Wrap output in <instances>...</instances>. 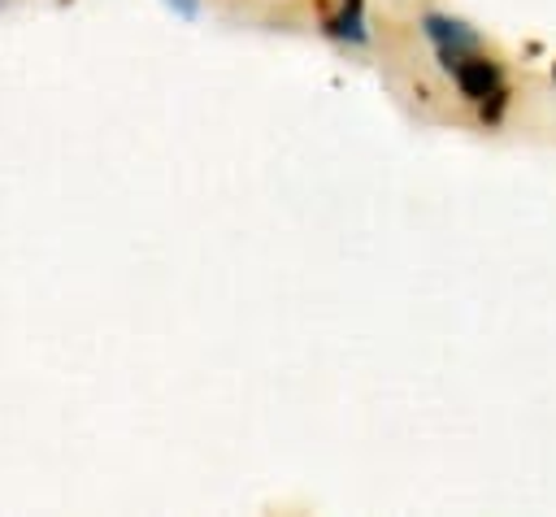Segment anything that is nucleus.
I'll list each match as a JSON object with an SVG mask.
<instances>
[{"label":"nucleus","mask_w":556,"mask_h":517,"mask_svg":"<svg viewBox=\"0 0 556 517\" xmlns=\"http://www.w3.org/2000/svg\"><path fill=\"white\" fill-rule=\"evenodd\" d=\"M447 74H452V83L460 87V96L465 100H486L491 91H500L504 87V70H500V61L495 56H486V52H465V56H456L452 65H443Z\"/></svg>","instance_id":"obj_1"},{"label":"nucleus","mask_w":556,"mask_h":517,"mask_svg":"<svg viewBox=\"0 0 556 517\" xmlns=\"http://www.w3.org/2000/svg\"><path fill=\"white\" fill-rule=\"evenodd\" d=\"M421 30H426V39L434 43V52H439L443 65H452L456 56H465V52L478 48V30L465 26V22H456V17H443V13H430Z\"/></svg>","instance_id":"obj_2"},{"label":"nucleus","mask_w":556,"mask_h":517,"mask_svg":"<svg viewBox=\"0 0 556 517\" xmlns=\"http://www.w3.org/2000/svg\"><path fill=\"white\" fill-rule=\"evenodd\" d=\"M478 104H482V109H478V113H482V122H486V126H495V122H500V113H504V104H508V87L491 91V96H486V100H478Z\"/></svg>","instance_id":"obj_3"},{"label":"nucleus","mask_w":556,"mask_h":517,"mask_svg":"<svg viewBox=\"0 0 556 517\" xmlns=\"http://www.w3.org/2000/svg\"><path fill=\"white\" fill-rule=\"evenodd\" d=\"M552 78H556V61H552Z\"/></svg>","instance_id":"obj_4"}]
</instances>
